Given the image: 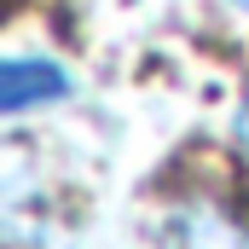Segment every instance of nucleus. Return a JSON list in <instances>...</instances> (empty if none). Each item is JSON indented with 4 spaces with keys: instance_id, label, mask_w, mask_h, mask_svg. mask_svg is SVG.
<instances>
[{
    "instance_id": "nucleus-4",
    "label": "nucleus",
    "mask_w": 249,
    "mask_h": 249,
    "mask_svg": "<svg viewBox=\"0 0 249 249\" xmlns=\"http://www.w3.org/2000/svg\"><path fill=\"white\" fill-rule=\"evenodd\" d=\"M226 6H232V12H249V0H226Z\"/></svg>"
},
{
    "instance_id": "nucleus-1",
    "label": "nucleus",
    "mask_w": 249,
    "mask_h": 249,
    "mask_svg": "<svg viewBox=\"0 0 249 249\" xmlns=\"http://www.w3.org/2000/svg\"><path fill=\"white\" fill-rule=\"evenodd\" d=\"M157 249H249V226L220 203H180L162 220Z\"/></svg>"
},
{
    "instance_id": "nucleus-3",
    "label": "nucleus",
    "mask_w": 249,
    "mask_h": 249,
    "mask_svg": "<svg viewBox=\"0 0 249 249\" xmlns=\"http://www.w3.org/2000/svg\"><path fill=\"white\" fill-rule=\"evenodd\" d=\"M238 133H244V145H249V110H244V116H238Z\"/></svg>"
},
{
    "instance_id": "nucleus-2",
    "label": "nucleus",
    "mask_w": 249,
    "mask_h": 249,
    "mask_svg": "<svg viewBox=\"0 0 249 249\" xmlns=\"http://www.w3.org/2000/svg\"><path fill=\"white\" fill-rule=\"evenodd\" d=\"M53 93H64V75L53 64H35V58L6 64V116L29 110V99H53Z\"/></svg>"
}]
</instances>
